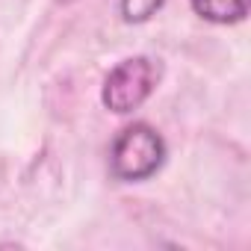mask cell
Returning a JSON list of instances; mask_svg holds the SVG:
<instances>
[{"label":"cell","instance_id":"5","mask_svg":"<svg viewBox=\"0 0 251 251\" xmlns=\"http://www.w3.org/2000/svg\"><path fill=\"white\" fill-rule=\"evenodd\" d=\"M59 3H74V0H59Z\"/></svg>","mask_w":251,"mask_h":251},{"label":"cell","instance_id":"4","mask_svg":"<svg viewBox=\"0 0 251 251\" xmlns=\"http://www.w3.org/2000/svg\"><path fill=\"white\" fill-rule=\"evenodd\" d=\"M163 3L166 0H118V9L127 24H145L163 9Z\"/></svg>","mask_w":251,"mask_h":251},{"label":"cell","instance_id":"2","mask_svg":"<svg viewBox=\"0 0 251 251\" xmlns=\"http://www.w3.org/2000/svg\"><path fill=\"white\" fill-rule=\"evenodd\" d=\"M157 83H160V65L151 56H127L106 74L100 100L115 115H130L151 98Z\"/></svg>","mask_w":251,"mask_h":251},{"label":"cell","instance_id":"3","mask_svg":"<svg viewBox=\"0 0 251 251\" xmlns=\"http://www.w3.org/2000/svg\"><path fill=\"white\" fill-rule=\"evenodd\" d=\"M192 12L210 24H239L248 15L251 0H189Z\"/></svg>","mask_w":251,"mask_h":251},{"label":"cell","instance_id":"1","mask_svg":"<svg viewBox=\"0 0 251 251\" xmlns=\"http://www.w3.org/2000/svg\"><path fill=\"white\" fill-rule=\"evenodd\" d=\"M166 139L145 121H133L121 127L109 148V172L115 180L139 183L154 177L166 163Z\"/></svg>","mask_w":251,"mask_h":251}]
</instances>
